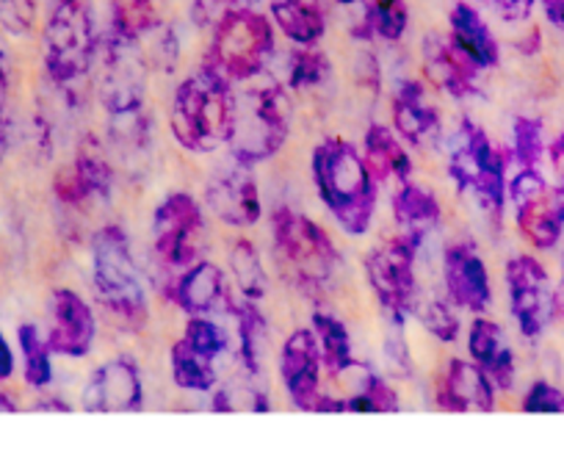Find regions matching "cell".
<instances>
[{
    "mask_svg": "<svg viewBox=\"0 0 564 462\" xmlns=\"http://www.w3.org/2000/svg\"><path fill=\"white\" fill-rule=\"evenodd\" d=\"M404 0H371L366 3V18H362L360 29H355L357 36H379L384 42L401 40L406 29Z\"/></svg>",
    "mask_w": 564,
    "mask_h": 462,
    "instance_id": "32",
    "label": "cell"
},
{
    "mask_svg": "<svg viewBox=\"0 0 564 462\" xmlns=\"http://www.w3.org/2000/svg\"><path fill=\"white\" fill-rule=\"evenodd\" d=\"M203 238V211L188 194H170L155 208L153 241L155 255L166 269H188L199 258Z\"/></svg>",
    "mask_w": 564,
    "mask_h": 462,
    "instance_id": "11",
    "label": "cell"
},
{
    "mask_svg": "<svg viewBox=\"0 0 564 462\" xmlns=\"http://www.w3.org/2000/svg\"><path fill=\"white\" fill-rule=\"evenodd\" d=\"M7 147H9V128H7V119L0 117V161L7 155Z\"/></svg>",
    "mask_w": 564,
    "mask_h": 462,
    "instance_id": "49",
    "label": "cell"
},
{
    "mask_svg": "<svg viewBox=\"0 0 564 462\" xmlns=\"http://www.w3.org/2000/svg\"><path fill=\"white\" fill-rule=\"evenodd\" d=\"M346 401V412H393L399 410V396L390 388L388 379L368 372L362 377L360 390Z\"/></svg>",
    "mask_w": 564,
    "mask_h": 462,
    "instance_id": "37",
    "label": "cell"
},
{
    "mask_svg": "<svg viewBox=\"0 0 564 462\" xmlns=\"http://www.w3.org/2000/svg\"><path fill=\"white\" fill-rule=\"evenodd\" d=\"M322 350L313 330H296L291 339L285 341L280 355V377L285 390H289L291 401L300 410L316 412L318 401H322Z\"/></svg>",
    "mask_w": 564,
    "mask_h": 462,
    "instance_id": "13",
    "label": "cell"
},
{
    "mask_svg": "<svg viewBox=\"0 0 564 462\" xmlns=\"http://www.w3.org/2000/svg\"><path fill=\"white\" fill-rule=\"evenodd\" d=\"M97 53L89 0H53L45 25V67L58 86L89 73Z\"/></svg>",
    "mask_w": 564,
    "mask_h": 462,
    "instance_id": "6",
    "label": "cell"
},
{
    "mask_svg": "<svg viewBox=\"0 0 564 462\" xmlns=\"http://www.w3.org/2000/svg\"><path fill=\"white\" fill-rule=\"evenodd\" d=\"M547 152H551V164L556 166V172H564V133L547 147Z\"/></svg>",
    "mask_w": 564,
    "mask_h": 462,
    "instance_id": "48",
    "label": "cell"
},
{
    "mask_svg": "<svg viewBox=\"0 0 564 462\" xmlns=\"http://www.w3.org/2000/svg\"><path fill=\"white\" fill-rule=\"evenodd\" d=\"M393 214L399 225L406 227V236L421 241L441 222V205H437L435 194L406 181L401 183L393 197Z\"/></svg>",
    "mask_w": 564,
    "mask_h": 462,
    "instance_id": "28",
    "label": "cell"
},
{
    "mask_svg": "<svg viewBox=\"0 0 564 462\" xmlns=\"http://www.w3.org/2000/svg\"><path fill=\"white\" fill-rule=\"evenodd\" d=\"M210 9H219L221 14L227 12H238V9H249L252 3H258V0H208Z\"/></svg>",
    "mask_w": 564,
    "mask_h": 462,
    "instance_id": "46",
    "label": "cell"
},
{
    "mask_svg": "<svg viewBox=\"0 0 564 462\" xmlns=\"http://www.w3.org/2000/svg\"><path fill=\"white\" fill-rule=\"evenodd\" d=\"M20 350H23L25 357V383L31 388H45L53 379L51 346H47V341L40 339V330L34 324L20 327Z\"/></svg>",
    "mask_w": 564,
    "mask_h": 462,
    "instance_id": "36",
    "label": "cell"
},
{
    "mask_svg": "<svg viewBox=\"0 0 564 462\" xmlns=\"http://www.w3.org/2000/svg\"><path fill=\"white\" fill-rule=\"evenodd\" d=\"M362 161H366L368 172L377 183L384 181H399L406 183L412 175V159L406 155V150L401 147V141L395 139L393 130L384 128V125H371L366 133V150H362Z\"/></svg>",
    "mask_w": 564,
    "mask_h": 462,
    "instance_id": "26",
    "label": "cell"
},
{
    "mask_svg": "<svg viewBox=\"0 0 564 462\" xmlns=\"http://www.w3.org/2000/svg\"><path fill=\"white\" fill-rule=\"evenodd\" d=\"M452 40L474 58L479 69L496 67L498 64V42L492 31L487 29L485 20L479 18L474 7L468 3H457L452 9Z\"/></svg>",
    "mask_w": 564,
    "mask_h": 462,
    "instance_id": "27",
    "label": "cell"
},
{
    "mask_svg": "<svg viewBox=\"0 0 564 462\" xmlns=\"http://www.w3.org/2000/svg\"><path fill=\"white\" fill-rule=\"evenodd\" d=\"M144 78H148V69H144L135 42L113 34L102 51L100 73V100L111 119L141 111Z\"/></svg>",
    "mask_w": 564,
    "mask_h": 462,
    "instance_id": "12",
    "label": "cell"
},
{
    "mask_svg": "<svg viewBox=\"0 0 564 462\" xmlns=\"http://www.w3.org/2000/svg\"><path fill=\"white\" fill-rule=\"evenodd\" d=\"M274 244L282 264L300 286L322 288L338 266V249L327 230L291 208H276Z\"/></svg>",
    "mask_w": 564,
    "mask_h": 462,
    "instance_id": "8",
    "label": "cell"
},
{
    "mask_svg": "<svg viewBox=\"0 0 564 462\" xmlns=\"http://www.w3.org/2000/svg\"><path fill=\"white\" fill-rule=\"evenodd\" d=\"M113 34L139 42L155 25V0H111Z\"/></svg>",
    "mask_w": 564,
    "mask_h": 462,
    "instance_id": "33",
    "label": "cell"
},
{
    "mask_svg": "<svg viewBox=\"0 0 564 462\" xmlns=\"http://www.w3.org/2000/svg\"><path fill=\"white\" fill-rule=\"evenodd\" d=\"M329 75V58L324 53L311 51V47H302V51L294 53L291 58V75L289 84L294 89H311V86H318Z\"/></svg>",
    "mask_w": 564,
    "mask_h": 462,
    "instance_id": "39",
    "label": "cell"
},
{
    "mask_svg": "<svg viewBox=\"0 0 564 462\" xmlns=\"http://www.w3.org/2000/svg\"><path fill=\"white\" fill-rule=\"evenodd\" d=\"M468 350L476 366L490 377L496 388L509 390L514 383V355L507 346L503 330L490 319H476L468 335Z\"/></svg>",
    "mask_w": 564,
    "mask_h": 462,
    "instance_id": "22",
    "label": "cell"
},
{
    "mask_svg": "<svg viewBox=\"0 0 564 462\" xmlns=\"http://www.w3.org/2000/svg\"><path fill=\"white\" fill-rule=\"evenodd\" d=\"M562 299H564V260H562Z\"/></svg>",
    "mask_w": 564,
    "mask_h": 462,
    "instance_id": "51",
    "label": "cell"
},
{
    "mask_svg": "<svg viewBox=\"0 0 564 462\" xmlns=\"http://www.w3.org/2000/svg\"><path fill=\"white\" fill-rule=\"evenodd\" d=\"M172 299L181 304L183 311L192 316H205L225 299V277L219 266L208 260H197L194 266L183 269V275L175 280Z\"/></svg>",
    "mask_w": 564,
    "mask_h": 462,
    "instance_id": "24",
    "label": "cell"
},
{
    "mask_svg": "<svg viewBox=\"0 0 564 462\" xmlns=\"http://www.w3.org/2000/svg\"><path fill=\"white\" fill-rule=\"evenodd\" d=\"M141 399L144 388L139 368L128 357H117L97 368L84 388V407L91 412H133L141 407Z\"/></svg>",
    "mask_w": 564,
    "mask_h": 462,
    "instance_id": "16",
    "label": "cell"
},
{
    "mask_svg": "<svg viewBox=\"0 0 564 462\" xmlns=\"http://www.w3.org/2000/svg\"><path fill=\"white\" fill-rule=\"evenodd\" d=\"M111 166L97 155L95 150H80V155L75 159L73 166L62 170L53 181V192L62 203L78 205L84 200L95 197H108L111 192Z\"/></svg>",
    "mask_w": 564,
    "mask_h": 462,
    "instance_id": "23",
    "label": "cell"
},
{
    "mask_svg": "<svg viewBox=\"0 0 564 462\" xmlns=\"http://www.w3.org/2000/svg\"><path fill=\"white\" fill-rule=\"evenodd\" d=\"M437 405L452 412H490L496 407V385L476 363L452 361L437 388Z\"/></svg>",
    "mask_w": 564,
    "mask_h": 462,
    "instance_id": "19",
    "label": "cell"
},
{
    "mask_svg": "<svg viewBox=\"0 0 564 462\" xmlns=\"http://www.w3.org/2000/svg\"><path fill=\"white\" fill-rule=\"evenodd\" d=\"M238 322V355H241L243 368H247L252 377L263 374V355L265 344H269V327H265V319L260 316V311L254 308L252 299H243L232 308Z\"/></svg>",
    "mask_w": 564,
    "mask_h": 462,
    "instance_id": "29",
    "label": "cell"
},
{
    "mask_svg": "<svg viewBox=\"0 0 564 462\" xmlns=\"http://www.w3.org/2000/svg\"><path fill=\"white\" fill-rule=\"evenodd\" d=\"M249 166L236 164L232 170H221L208 186V205L225 225L249 227L260 219L258 183L249 175Z\"/></svg>",
    "mask_w": 564,
    "mask_h": 462,
    "instance_id": "18",
    "label": "cell"
},
{
    "mask_svg": "<svg viewBox=\"0 0 564 462\" xmlns=\"http://www.w3.org/2000/svg\"><path fill=\"white\" fill-rule=\"evenodd\" d=\"M525 412H564V394L551 383H534L523 399Z\"/></svg>",
    "mask_w": 564,
    "mask_h": 462,
    "instance_id": "42",
    "label": "cell"
},
{
    "mask_svg": "<svg viewBox=\"0 0 564 462\" xmlns=\"http://www.w3.org/2000/svg\"><path fill=\"white\" fill-rule=\"evenodd\" d=\"M542 9H545V18L558 31H564V0H542Z\"/></svg>",
    "mask_w": 564,
    "mask_h": 462,
    "instance_id": "45",
    "label": "cell"
},
{
    "mask_svg": "<svg viewBox=\"0 0 564 462\" xmlns=\"http://www.w3.org/2000/svg\"><path fill=\"white\" fill-rule=\"evenodd\" d=\"M509 155L512 152L492 144L479 125L463 119L454 133L448 170L459 192H474L485 208L501 211L507 203V170L512 161Z\"/></svg>",
    "mask_w": 564,
    "mask_h": 462,
    "instance_id": "7",
    "label": "cell"
},
{
    "mask_svg": "<svg viewBox=\"0 0 564 462\" xmlns=\"http://www.w3.org/2000/svg\"><path fill=\"white\" fill-rule=\"evenodd\" d=\"M14 374V355L12 346L7 344V339L0 335V379H9Z\"/></svg>",
    "mask_w": 564,
    "mask_h": 462,
    "instance_id": "44",
    "label": "cell"
},
{
    "mask_svg": "<svg viewBox=\"0 0 564 462\" xmlns=\"http://www.w3.org/2000/svg\"><path fill=\"white\" fill-rule=\"evenodd\" d=\"M271 14L282 34L302 47L327 34V0H271Z\"/></svg>",
    "mask_w": 564,
    "mask_h": 462,
    "instance_id": "25",
    "label": "cell"
},
{
    "mask_svg": "<svg viewBox=\"0 0 564 462\" xmlns=\"http://www.w3.org/2000/svg\"><path fill=\"white\" fill-rule=\"evenodd\" d=\"M313 333H316L318 350H322V361L333 377H340L355 366L351 361V339L349 330L340 319L329 316V313H313Z\"/></svg>",
    "mask_w": 564,
    "mask_h": 462,
    "instance_id": "30",
    "label": "cell"
},
{
    "mask_svg": "<svg viewBox=\"0 0 564 462\" xmlns=\"http://www.w3.org/2000/svg\"><path fill=\"white\" fill-rule=\"evenodd\" d=\"M274 51V34L263 14L252 9H238V12L221 14L216 23L214 42H210L208 62L214 73H219L225 80H252L263 73Z\"/></svg>",
    "mask_w": 564,
    "mask_h": 462,
    "instance_id": "5",
    "label": "cell"
},
{
    "mask_svg": "<svg viewBox=\"0 0 564 462\" xmlns=\"http://www.w3.org/2000/svg\"><path fill=\"white\" fill-rule=\"evenodd\" d=\"M0 20L12 34H29L36 20V0H0Z\"/></svg>",
    "mask_w": 564,
    "mask_h": 462,
    "instance_id": "41",
    "label": "cell"
},
{
    "mask_svg": "<svg viewBox=\"0 0 564 462\" xmlns=\"http://www.w3.org/2000/svg\"><path fill=\"white\" fill-rule=\"evenodd\" d=\"M170 363H172V379H175L177 388L197 390V394H205V390L216 388L214 361L199 355L194 346L186 344V339H181L175 346H172Z\"/></svg>",
    "mask_w": 564,
    "mask_h": 462,
    "instance_id": "31",
    "label": "cell"
},
{
    "mask_svg": "<svg viewBox=\"0 0 564 462\" xmlns=\"http://www.w3.org/2000/svg\"><path fill=\"white\" fill-rule=\"evenodd\" d=\"M313 181L322 203L346 233L362 236L371 227L377 211V181L351 141L327 139L316 147Z\"/></svg>",
    "mask_w": 564,
    "mask_h": 462,
    "instance_id": "1",
    "label": "cell"
},
{
    "mask_svg": "<svg viewBox=\"0 0 564 462\" xmlns=\"http://www.w3.org/2000/svg\"><path fill=\"white\" fill-rule=\"evenodd\" d=\"M457 304L452 302V299H441V297H417L415 302V311L417 319H421V324L426 330H430L432 335H435L437 341H446V344H452V341L459 339V316L457 311H454Z\"/></svg>",
    "mask_w": 564,
    "mask_h": 462,
    "instance_id": "35",
    "label": "cell"
},
{
    "mask_svg": "<svg viewBox=\"0 0 564 462\" xmlns=\"http://www.w3.org/2000/svg\"><path fill=\"white\" fill-rule=\"evenodd\" d=\"M415 253L417 241L412 236H401L379 247L377 253L368 255L366 275L371 282L373 293H377L379 304L384 311L401 322L415 311L417 302V280H415Z\"/></svg>",
    "mask_w": 564,
    "mask_h": 462,
    "instance_id": "9",
    "label": "cell"
},
{
    "mask_svg": "<svg viewBox=\"0 0 564 462\" xmlns=\"http://www.w3.org/2000/svg\"><path fill=\"white\" fill-rule=\"evenodd\" d=\"M509 308L525 339H540L558 308V293L553 291L545 266L531 255H518L507 264Z\"/></svg>",
    "mask_w": 564,
    "mask_h": 462,
    "instance_id": "10",
    "label": "cell"
},
{
    "mask_svg": "<svg viewBox=\"0 0 564 462\" xmlns=\"http://www.w3.org/2000/svg\"><path fill=\"white\" fill-rule=\"evenodd\" d=\"M338 3H371V0H338Z\"/></svg>",
    "mask_w": 564,
    "mask_h": 462,
    "instance_id": "50",
    "label": "cell"
},
{
    "mask_svg": "<svg viewBox=\"0 0 564 462\" xmlns=\"http://www.w3.org/2000/svg\"><path fill=\"white\" fill-rule=\"evenodd\" d=\"M520 236L536 249H553L564 233V194L545 186L534 197L514 205Z\"/></svg>",
    "mask_w": 564,
    "mask_h": 462,
    "instance_id": "20",
    "label": "cell"
},
{
    "mask_svg": "<svg viewBox=\"0 0 564 462\" xmlns=\"http://www.w3.org/2000/svg\"><path fill=\"white\" fill-rule=\"evenodd\" d=\"M186 344L194 346L199 355H205L208 361H216L221 352L227 350V333L216 322L205 316H192V322L186 324Z\"/></svg>",
    "mask_w": 564,
    "mask_h": 462,
    "instance_id": "40",
    "label": "cell"
},
{
    "mask_svg": "<svg viewBox=\"0 0 564 462\" xmlns=\"http://www.w3.org/2000/svg\"><path fill=\"white\" fill-rule=\"evenodd\" d=\"M423 73L452 97H468L476 92L479 67L452 36L430 34L423 40Z\"/></svg>",
    "mask_w": 564,
    "mask_h": 462,
    "instance_id": "17",
    "label": "cell"
},
{
    "mask_svg": "<svg viewBox=\"0 0 564 462\" xmlns=\"http://www.w3.org/2000/svg\"><path fill=\"white\" fill-rule=\"evenodd\" d=\"M443 277H446L448 299L457 308L470 313H485L490 308V275H487L485 260L479 258V253L470 244H454V247L446 249Z\"/></svg>",
    "mask_w": 564,
    "mask_h": 462,
    "instance_id": "15",
    "label": "cell"
},
{
    "mask_svg": "<svg viewBox=\"0 0 564 462\" xmlns=\"http://www.w3.org/2000/svg\"><path fill=\"white\" fill-rule=\"evenodd\" d=\"M291 125L289 95L280 86H252L232 100L230 150L236 164L254 166L276 155Z\"/></svg>",
    "mask_w": 564,
    "mask_h": 462,
    "instance_id": "3",
    "label": "cell"
},
{
    "mask_svg": "<svg viewBox=\"0 0 564 462\" xmlns=\"http://www.w3.org/2000/svg\"><path fill=\"white\" fill-rule=\"evenodd\" d=\"M230 266L232 275H236L238 288H241L243 299H260L269 288V280H265V271L260 266V255L258 249L252 247L249 241H236L230 249Z\"/></svg>",
    "mask_w": 564,
    "mask_h": 462,
    "instance_id": "34",
    "label": "cell"
},
{
    "mask_svg": "<svg viewBox=\"0 0 564 462\" xmlns=\"http://www.w3.org/2000/svg\"><path fill=\"white\" fill-rule=\"evenodd\" d=\"M485 3H490L492 9H496L498 14H503V18H523V14H529V0H485Z\"/></svg>",
    "mask_w": 564,
    "mask_h": 462,
    "instance_id": "43",
    "label": "cell"
},
{
    "mask_svg": "<svg viewBox=\"0 0 564 462\" xmlns=\"http://www.w3.org/2000/svg\"><path fill=\"white\" fill-rule=\"evenodd\" d=\"M542 152H545V139H542V122L531 117L514 119V144L512 155L523 170H536Z\"/></svg>",
    "mask_w": 564,
    "mask_h": 462,
    "instance_id": "38",
    "label": "cell"
},
{
    "mask_svg": "<svg viewBox=\"0 0 564 462\" xmlns=\"http://www.w3.org/2000/svg\"><path fill=\"white\" fill-rule=\"evenodd\" d=\"M95 291L108 313L124 327L139 330L148 319L144 291L130 255V238L117 225H108L95 238Z\"/></svg>",
    "mask_w": 564,
    "mask_h": 462,
    "instance_id": "4",
    "label": "cell"
},
{
    "mask_svg": "<svg viewBox=\"0 0 564 462\" xmlns=\"http://www.w3.org/2000/svg\"><path fill=\"white\" fill-rule=\"evenodd\" d=\"M7 97H9V69H7V58L0 53V117H3V108H7Z\"/></svg>",
    "mask_w": 564,
    "mask_h": 462,
    "instance_id": "47",
    "label": "cell"
},
{
    "mask_svg": "<svg viewBox=\"0 0 564 462\" xmlns=\"http://www.w3.org/2000/svg\"><path fill=\"white\" fill-rule=\"evenodd\" d=\"M95 313L84 297L69 288H58L51 297V330H47V346L51 352L64 357H86L95 344Z\"/></svg>",
    "mask_w": 564,
    "mask_h": 462,
    "instance_id": "14",
    "label": "cell"
},
{
    "mask_svg": "<svg viewBox=\"0 0 564 462\" xmlns=\"http://www.w3.org/2000/svg\"><path fill=\"white\" fill-rule=\"evenodd\" d=\"M232 95L230 80L210 67L183 80L172 100L170 125L175 139L192 152H210L227 144L232 133Z\"/></svg>",
    "mask_w": 564,
    "mask_h": 462,
    "instance_id": "2",
    "label": "cell"
},
{
    "mask_svg": "<svg viewBox=\"0 0 564 462\" xmlns=\"http://www.w3.org/2000/svg\"><path fill=\"white\" fill-rule=\"evenodd\" d=\"M395 133L415 147H430L441 136V114L417 84H401L393 97Z\"/></svg>",
    "mask_w": 564,
    "mask_h": 462,
    "instance_id": "21",
    "label": "cell"
}]
</instances>
